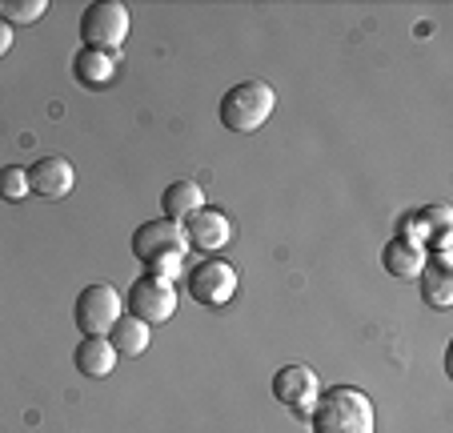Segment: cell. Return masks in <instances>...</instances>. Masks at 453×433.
Listing matches in <instances>:
<instances>
[{"mask_svg": "<svg viewBox=\"0 0 453 433\" xmlns=\"http://www.w3.org/2000/svg\"><path fill=\"white\" fill-rule=\"evenodd\" d=\"M185 253H188L185 229L177 221H169V217H157V221H145L133 229V257L145 265L149 277L173 281L177 273H185Z\"/></svg>", "mask_w": 453, "mask_h": 433, "instance_id": "obj_1", "label": "cell"}, {"mask_svg": "<svg viewBox=\"0 0 453 433\" xmlns=\"http://www.w3.org/2000/svg\"><path fill=\"white\" fill-rule=\"evenodd\" d=\"M309 425H313V433H373L377 414L369 393H361L357 385H334L317 398Z\"/></svg>", "mask_w": 453, "mask_h": 433, "instance_id": "obj_2", "label": "cell"}, {"mask_svg": "<svg viewBox=\"0 0 453 433\" xmlns=\"http://www.w3.org/2000/svg\"><path fill=\"white\" fill-rule=\"evenodd\" d=\"M277 109V93L265 81H237L221 97V125L229 133H257Z\"/></svg>", "mask_w": 453, "mask_h": 433, "instance_id": "obj_3", "label": "cell"}, {"mask_svg": "<svg viewBox=\"0 0 453 433\" xmlns=\"http://www.w3.org/2000/svg\"><path fill=\"white\" fill-rule=\"evenodd\" d=\"M128 25H133V17L120 0H93L81 17V41H85V49L112 52L128 41Z\"/></svg>", "mask_w": 453, "mask_h": 433, "instance_id": "obj_4", "label": "cell"}, {"mask_svg": "<svg viewBox=\"0 0 453 433\" xmlns=\"http://www.w3.org/2000/svg\"><path fill=\"white\" fill-rule=\"evenodd\" d=\"M237 269H233L229 261H217V257H209V261H197L193 269H185V289L188 298L197 301V305H209V309H221L229 305L233 298H237Z\"/></svg>", "mask_w": 453, "mask_h": 433, "instance_id": "obj_5", "label": "cell"}, {"mask_svg": "<svg viewBox=\"0 0 453 433\" xmlns=\"http://www.w3.org/2000/svg\"><path fill=\"white\" fill-rule=\"evenodd\" d=\"M120 313H125V298H120L117 285H109V281H96V285L81 289L77 309H73L77 329L85 333V337H104V333L117 325Z\"/></svg>", "mask_w": 453, "mask_h": 433, "instance_id": "obj_6", "label": "cell"}, {"mask_svg": "<svg viewBox=\"0 0 453 433\" xmlns=\"http://www.w3.org/2000/svg\"><path fill=\"white\" fill-rule=\"evenodd\" d=\"M128 313L145 325H165L173 313H177V289L173 281L161 277H137L133 289H128Z\"/></svg>", "mask_w": 453, "mask_h": 433, "instance_id": "obj_7", "label": "cell"}, {"mask_svg": "<svg viewBox=\"0 0 453 433\" xmlns=\"http://www.w3.org/2000/svg\"><path fill=\"white\" fill-rule=\"evenodd\" d=\"M273 398L281 401L293 417H309L317 398H321V382H317V374L309 366L293 361V366H281L273 374Z\"/></svg>", "mask_w": 453, "mask_h": 433, "instance_id": "obj_8", "label": "cell"}, {"mask_svg": "<svg viewBox=\"0 0 453 433\" xmlns=\"http://www.w3.org/2000/svg\"><path fill=\"white\" fill-rule=\"evenodd\" d=\"M180 229H185L188 249H197V253H217V249L233 245V221L221 209H209V205L193 213Z\"/></svg>", "mask_w": 453, "mask_h": 433, "instance_id": "obj_9", "label": "cell"}, {"mask_svg": "<svg viewBox=\"0 0 453 433\" xmlns=\"http://www.w3.org/2000/svg\"><path fill=\"white\" fill-rule=\"evenodd\" d=\"M73 185H77V169L73 161L65 157H41V161L28 169V189L44 201H60V197H69Z\"/></svg>", "mask_w": 453, "mask_h": 433, "instance_id": "obj_10", "label": "cell"}, {"mask_svg": "<svg viewBox=\"0 0 453 433\" xmlns=\"http://www.w3.org/2000/svg\"><path fill=\"white\" fill-rule=\"evenodd\" d=\"M418 229V241L426 253H441L445 245H449V209L445 205H426L421 213H413V217H405V233Z\"/></svg>", "mask_w": 453, "mask_h": 433, "instance_id": "obj_11", "label": "cell"}, {"mask_svg": "<svg viewBox=\"0 0 453 433\" xmlns=\"http://www.w3.org/2000/svg\"><path fill=\"white\" fill-rule=\"evenodd\" d=\"M381 265L394 273V277L410 281V277H421V269L429 265V253L418 245V241H410V237H402V233H397V237L381 249Z\"/></svg>", "mask_w": 453, "mask_h": 433, "instance_id": "obj_12", "label": "cell"}, {"mask_svg": "<svg viewBox=\"0 0 453 433\" xmlns=\"http://www.w3.org/2000/svg\"><path fill=\"white\" fill-rule=\"evenodd\" d=\"M73 77H77L81 89H104L112 85V77H117V57L112 52H101V49H81L77 57H73Z\"/></svg>", "mask_w": 453, "mask_h": 433, "instance_id": "obj_13", "label": "cell"}, {"mask_svg": "<svg viewBox=\"0 0 453 433\" xmlns=\"http://www.w3.org/2000/svg\"><path fill=\"white\" fill-rule=\"evenodd\" d=\"M161 209H165V217H169V221L185 225L197 209H205V193H201L197 181L180 177V181H173V185L161 193Z\"/></svg>", "mask_w": 453, "mask_h": 433, "instance_id": "obj_14", "label": "cell"}, {"mask_svg": "<svg viewBox=\"0 0 453 433\" xmlns=\"http://www.w3.org/2000/svg\"><path fill=\"white\" fill-rule=\"evenodd\" d=\"M104 337H109V345L117 349V357L120 353H125V357H141L149 349V341H153V333H149V325L137 321L133 313H120L117 325H112Z\"/></svg>", "mask_w": 453, "mask_h": 433, "instance_id": "obj_15", "label": "cell"}, {"mask_svg": "<svg viewBox=\"0 0 453 433\" xmlns=\"http://www.w3.org/2000/svg\"><path fill=\"white\" fill-rule=\"evenodd\" d=\"M73 361L85 377H109L117 369V349L109 345V337H85L73 353Z\"/></svg>", "mask_w": 453, "mask_h": 433, "instance_id": "obj_16", "label": "cell"}, {"mask_svg": "<svg viewBox=\"0 0 453 433\" xmlns=\"http://www.w3.org/2000/svg\"><path fill=\"white\" fill-rule=\"evenodd\" d=\"M421 298H426V305H434L437 313L453 309V277H449V269L426 265V269H421Z\"/></svg>", "mask_w": 453, "mask_h": 433, "instance_id": "obj_17", "label": "cell"}, {"mask_svg": "<svg viewBox=\"0 0 453 433\" xmlns=\"http://www.w3.org/2000/svg\"><path fill=\"white\" fill-rule=\"evenodd\" d=\"M44 12H49V4H44V0H4V4H0L4 25H36Z\"/></svg>", "mask_w": 453, "mask_h": 433, "instance_id": "obj_18", "label": "cell"}, {"mask_svg": "<svg viewBox=\"0 0 453 433\" xmlns=\"http://www.w3.org/2000/svg\"><path fill=\"white\" fill-rule=\"evenodd\" d=\"M33 193L28 189V169H17V165H4L0 169V201H25V197Z\"/></svg>", "mask_w": 453, "mask_h": 433, "instance_id": "obj_19", "label": "cell"}, {"mask_svg": "<svg viewBox=\"0 0 453 433\" xmlns=\"http://www.w3.org/2000/svg\"><path fill=\"white\" fill-rule=\"evenodd\" d=\"M9 49H12V28L4 25V20H0V57H4Z\"/></svg>", "mask_w": 453, "mask_h": 433, "instance_id": "obj_20", "label": "cell"}]
</instances>
